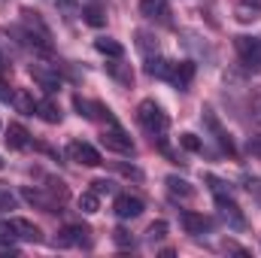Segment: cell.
Segmentation results:
<instances>
[{
  "instance_id": "obj_19",
  "label": "cell",
  "mask_w": 261,
  "mask_h": 258,
  "mask_svg": "<svg viewBox=\"0 0 261 258\" xmlns=\"http://www.w3.org/2000/svg\"><path fill=\"white\" fill-rule=\"evenodd\" d=\"M94 49L100 55H107V58H125V46L119 40H113V37H97L94 40Z\"/></svg>"
},
{
  "instance_id": "obj_5",
  "label": "cell",
  "mask_w": 261,
  "mask_h": 258,
  "mask_svg": "<svg viewBox=\"0 0 261 258\" xmlns=\"http://www.w3.org/2000/svg\"><path fill=\"white\" fill-rule=\"evenodd\" d=\"M52 246H61V249H70V246H91V228L85 225H64L58 231V237L52 240Z\"/></svg>"
},
{
  "instance_id": "obj_33",
  "label": "cell",
  "mask_w": 261,
  "mask_h": 258,
  "mask_svg": "<svg viewBox=\"0 0 261 258\" xmlns=\"http://www.w3.org/2000/svg\"><path fill=\"white\" fill-rule=\"evenodd\" d=\"M15 203H18V197L9 192V189H3V186H0V213H6V210H15Z\"/></svg>"
},
{
  "instance_id": "obj_12",
  "label": "cell",
  "mask_w": 261,
  "mask_h": 258,
  "mask_svg": "<svg viewBox=\"0 0 261 258\" xmlns=\"http://www.w3.org/2000/svg\"><path fill=\"white\" fill-rule=\"evenodd\" d=\"M113 213H116L119 219H137V216L143 213V200L134 197V194H119V197L113 200Z\"/></svg>"
},
{
  "instance_id": "obj_10",
  "label": "cell",
  "mask_w": 261,
  "mask_h": 258,
  "mask_svg": "<svg viewBox=\"0 0 261 258\" xmlns=\"http://www.w3.org/2000/svg\"><path fill=\"white\" fill-rule=\"evenodd\" d=\"M192 79H195V64H192V61H170V64H167L164 82H170V85H176L179 91H186V88L192 85Z\"/></svg>"
},
{
  "instance_id": "obj_4",
  "label": "cell",
  "mask_w": 261,
  "mask_h": 258,
  "mask_svg": "<svg viewBox=\"0 0 261 258\" xmlns=\"http://www.w3.org/2000/svg\"><path fill=\"white\" fill-rule=\"evenodd\" d=\"M200 119H203V125L210 128V134L216 137V143L222 146V152H228V155L234 158V155H237V149H234V140H231V134L225 131L222 119L216 116V110H213V107H203V110H200Z\"/></svg>"
},
{
  "instance_id": "obj_37",
  "label": "cell",
  "mask_w": 261,
  "mask_h": 258,
  "mask_svg": "<svg viewBox=\"0 0 261 258\" xmlns=\"http://www.w3.org/2000/svg\"><path fill=\"white\" fill-rule=\"evenodd\" d=\"M249 152L255 158H261V137H249Z\"/></svg>"
},
{
  "instance_id": "obj_6",
  "label": "cell",
  "mask_w": 261,
  "mask_h": 258,
  "mask_svg": "<svg viewBox=\"0 0 261 258\" xmlns=\"http://www.w3.org/2000/svg\"><path fill=\"white\" fill-rule=\"evenodd\" d=\"M21 197H24L31 207L43 210V213H58V210H61V200L49 192V189H43V186H24V189H21Z\"/></svg>"
},
{
  "instance_id": "obj_42",
  "label": "cell",
  "mask_w": 261,
  "mask_h": 258,
  "mask_svg": "<svg viewBox=\"0 0 261 258\" xmlns=\"http://www.w3.org/2000/svg\"><path fill=\"white\" fill-rule=\"evenodd\" d=\"M0 167H3V158H0Z\"/></svg>"
},
{
  "instance_id": "obj_31",
  "label": "cell",
  "mask_w": 261,
  "mask_h": 258,
  "mask_svg": "<svg viewBox=\"0 0 261 258\" xmlns=\"http://www.w3.org/2000/svg\"><path fill=\"white\" fill-rule=\"evenodd\" d=\"M146 234H149V240H152V243H155V240H164V237H167V222H161V219H158V222H152Z\"/></svg>"
},
{
  "instance_id": "obj_35",
  "label": "cell",
  "mask_w": 261,
  "mask_h": 258,
  "mask_svg": "<svg viewBox=\"0 0 261 258\" xmlns=\"http://www.w3.org/2000/svg\"><path fill=\"white\" fill-rule=\"evenodd\" d=\"M249 110H252V119L261 125V88L252 91V100H249Z\"/></svg>"
},
{
  "instance_id": "obj_21",
  "label": "cell",
  "mask_w": 261,
  "mask_h": 258,
  "mask_svg": "<svg viewBox=\"0 0 261 258\" xmlns=\"http://www.w3.org/2000/svg\"><path fill=\"white\" fill-rule=\"evenodd\" d=\"M134 37H137V49H140V52H143L146 58L158 55V40H155V37H152L149 31H137Z\"/></svg>"
},
{
  "instance_id": "obj_24",
  "label": "cell",
  "mask_w": 261,
  "mask_h": 258,
  "mask_svg": "<svg viewBox=\"0 0 261 258\" xmlns=\"http://www.w3.org/2000/svg\"><path fill=\"white\" fill-rule=\"evenodd\" d=\"M12 104H15V110H18V113H24V116H37V100H34L28 91L12 94Z\"/></svg>"
},
{
  "instance_id": "obj_18",
  "label": "cell",
  "mask_w": 261,
  "mask_h": 258,
  "mask_svg": "<svg viewBox=\"0 0 261 258\" xmlns=\"http://www.w3.org/2000/svg\"><path fill=\"white\" fill-rule=\"evenodd\" d=\"M6 146L9 149H28L31 146V134L24 125H9L6 128Z\"/></svg>"
},
{
  "instance_id": "obj_7",
  "label": "cell",
  "mask_w": 261,
  "mask_h": 258,
  "mask_svg": "<svg viewBox=\"0 0 261 258\" xmlns=\"http://www.w3.org/2000/svg\"><path fill=\"white\" fill-rule=\"evenodd\" d=\"M67 155H70V161H76V164H82V167H97V164H103L100 152H97L91 143H85V140H70V143H67Z\"/></svg>"
},
{
  "instance_id": "obj_16",
  "label": "cell",
  "mask_w": 261,
  "mask_h": 258,
  "mask_svg": "<svg viewBox=\"0 0 261 258\" xmlns=\"http://www.w3.org/2000/svg\"><path fill=\"white\" fill-rule=\"evenodd\" d=\"M37 116L46 122V125H58L61 119H64V113H61V107L52 100V97H46V100H37Z\"/></svg>"
},
{
  "instance_id": "obj_17",
  "label": "cell",
  "mask_w": 261,
  "mask_h": 258,
  "mask_svg": "<svg viewBox=\"0 0 261 258\" xmlns=\"http://www.w3.org/2000/svg\"><path fill=\"white\" fill-rule=\"evenodd\" d=\"M140 15L146 18H158V21H170V9H167V0H140Z\"/></svg>"
},
{
  "instance_id": "obj_25",
  "label": "cell",
  "mask_w": 261,
  "mask_h": 258,
  "mask_svg": "<svg viewBox=\"0 0 261 258\" xmlns=\"http://www.w3.org/2000/svg\"><path fill=\"white\" fill-rule=\"evenodd\" d=\"M113 167L122 173V176H128V179H134V183H143L146 179V173L137 167V164H125V161H113Z\"/></svg>"
},
{
  "instance_id": "obj_34",
  "label": "cell",
  "mask_w": 261,
  "mask_h": 258,
  "mask_svg": "<svg viewBox=\"0 0 261 258\" xmlns=\"http://www.w3.org/2000/svg\"><path fill=\"white\" fill-rule=\"evenodd\" d=\"M91 192L113 194V192H116V183H113V179H107V176H100V179H94V183H91Z\"/></svg>"
},
{
  "instance_id": "obj_22",
  "label": "cell",
  "mask_w": 261,
  "mask_h": 258,
  "mask_svg": "<svg viewBox=\"0 0 261 258\" xmlns=\"http://www.w3.org/2000/svg\"><path fill=\"white\" fill-rule=\"evenodd\" d=\"M167 192L173 194V197H195L192 183H186L182 176H167Z\"/></svg>"
},
{
  "instance_id": "obj_20",
  "label": "cell",
  "mask_w": 261,
  "mask_h": 258,
  "mask_svg": "<svg viewBox=\"0 0 261 258\" xmlns=\"http://www.w3.org/2000/svg\"><path fill=\"white\" fill-rule=\"evenodd\" d=\"M15 231L9 222H0V255H18V246H15Z\"/></svg>"
},
{
  "instance_id": "obj_14",
  "label": "cell",
  "mask_w": 261,
  "mask_h": 258,
  "mask_svg": "<svg viewBox=\"0 0 261 258\" xmlns=\"http://www.w3.org/2000/svg\"><path fill=\"white\" fill-rule=\"evenodd\" d=\"M9 225H12L15 237L24 240V243H40V240H43V231H40L31 219H9Z\"/></svg>"
},
{
  "instance_id": "obj_15",
  "label": "cell",
  "mask_w": 261,
  "mask_h": 258,
  "mask_svg": "<svg viewBox=\"0 0 261 258\" xmlns=\"http://www.w3.org/2000/svg\"><path fill=\"white\" fill-rule=\"evenodd\" d=\"M103 67H107V73H110L119 85H125V88L134 85V70H130V64H122V58H113L110 64H103Z\"/></svg>"
},
{
  "instance_id": "obj_30",
  "label": "cell",
  "mask_w": 261,
  "mask_h": 258,
  "mask_svg": "<svg viewBox=\"0 0 261 258\" xmlns=\"http://www.w3.org/2000/svg\"><path fill=\"white\" fill-rule=\"evenodd\" d=\"M179 146L189 152H203V140L197 134H179Z\"/></svg>"
},
{
  "instance_id": "obj_43",
  "label": "cell",
  "mask_w": 261,
  "mask_h": 258,
  "mask_svg": "<svg viewBox=\"0 0 261 258\" xmlns=\"http://www.w3.org/2000/svg\"><path fill=\"white\" fill-rule=\"evenodd\" d=\"M0 3H3V0H0Z\"/></svg>"
},
{
  "instance_id": "obj_23",
  "label": "cell",
  "mask_w": 261,
  "mask_h": 258,
  "mask_svg": "<svg viewBox=\"0 0 261 258\" xmlns=\"http://www.w3.org/2000/svg\"><path fill=\"white\" fill-rule=\"evenodd\" d=\"M82 18H85L91 28H103V24H107V15H103V9H100L97 3H85V6H82Z\"/></svg>"
},
{
  "instance_id": "obj_11",
  "label": "cell",
  "mask_w": 261,
  "mask_h": 258,
  "mask_svg": "<svg viewBox=\"0 0 261 258\" xmlns=\"http://www.w3.org/2000/svg\"><path fill=\"white\" fill-rule=\"evenodd\" d=\"M31 79H34L40 88H46L49 94L61 91V85H64V79L58 76V70H52V67H46V64H31Z\"/></svg>"
},
{
  "instance_id": "obj_36",
  "label": "cell",
  "mask_w": 261,
  "mask_h": 258,
  "mask_svg": "<svg viewBox=\"0 0 261 258\" xmlns=\"http://www.w3.org/2000/svg\"><path fill=\"white\" fill-rule=\"evenodd\" d=\"M222 249H225V252H234V255H240V258L249 255V252H246V249H243L240 243H234V240H225V243H222Z\"/></svg>"
},
{
  "instance_id": "obj_28",
  "label": "cell",
  "mask_w": 261,
  "mask_h": 258,
  "mask_svg": "<svg viewBox=\"0 0 261 258\" xmlns=\"http://www.w3.org/2000/svg\"><path fill=\"white\" fill-rule=\"evenodd\" d=\"M258 6H252V3H243V6H237L234 9V15H237V21H243V24H249V21H255L258 18Z\"/></svg>"
},
{
  "instance_id": "obj_32",
  "label": "cell",
  "mask_w": 261,
  "mask_h": 258,
  "mask_svg": "<svg viewBox=\"0 0 261 258\" xmlns=\"http://www.w3.org/2000/svg\"><path fill=\"white\" fill-rule=\"evenodd\" d=\"M113 243L122 246V249H130L134 246V237H130V231H125V228H116L113 231Z\"/></svg>"
},
{
  "instance_id": "obj_29",
  "label": "cell",
  "mask_w": 261,
  "mask_h": 258,
  "mask_svg": "<svg viewBox=\"0 0 261 258\" xmlns=\"http://www.w3.org/2000/svg\"><path fill=\"white\" fill-rule=\"evenodd\" d=\"M203 183L210 186V192H213V197H216V194H231V186H228L225 179L213 176V173H206V176H203Z\"/></svg>"
},
{
  "instance_id": "obj_39",
  "label": "cell",
  "mask_w": 261,
  "mask_h": 258,
  "mask_svg": "<svg viewBox=\"0 0 261 258\" xmlns=\"http://www.w3.org/2000/svg\"><path fill=\"white\" fill-rule=\"evenodd\" d=\"M0 100H12V94H9V91H6L3 85H0Z\"/></svg>"
},
{
  "instance_id": "obj_8",
  "label": "cell",
  "mask_w": 261,
  "mask_h": 258,
  "mask_svg": "<svg viewBox=\"0 0 261 258\" xmlns=\"http://www.w3.org/2000/svg\"><path fill=\"white\" fill-rule=\"evenodd\" d=\"M100 143L110 149V152H119V155H134V140H130L119 125H110V128L100 134Z\"/></svg>"
},
{
  "instance_id": "obj_41",
  "label": "cell",
  "mask_w": 261,
  "mask_h": 258,
  "mask_svg": "<svg viewBox=\"0 0 261 258\" xmlns=\"http://www.w3.org/2000/svg\"><path fill=\"white\" fill-rule=\"evenodd\" d=\"M3 64H6V61H3V55H0V70H3Z\"/></svg>"
},
{
  "instance_id": "obj_26",
  "label": "cell",
  "mask_w": 261,
  "mask_h": 258,
  "mask_svg": "<svg viewBox=\"0 0 261 258\" xmlns=\"http://www.w3.org/2000/svg\"><path fill=\"white\" fill-rule=\"evenodd\" d=\"M97 207H100V194L97 192H82L79 194V210H82V213H97Z\"/></svg>"
},
{
  "instance_id": "obj_27",
  "label": "cell",
  "mask_w": 261,
  "mask_h": 258,
  "mask_svg": "<svg viewBox=\"0 0 261 258\" xmlns=\"http://www.w3.org/2000/svg\"><path fill=\"white\" fill-rule=\"evenodd\" d=\"M73 110H76L82 119H88V122L94 119V104H91V100H85L82 94H76V97H73Z\"/></svg>"
},
{
  "instance_id": "obj_1",
  "label": "cell",
  "mask_w": 261,
  "mask_h": 258,
  "mask_svg": "<svg viewBox=\"0 0 261 258\" xmlns=\"http://www.w3.org/2000/svg\"><path fill=\"white\" fill-rule=\"evenodd\" d=\"M12 34L21 37L24 46L40 49V52H52V31L46 28V21L40 18V12L34 9H21V28H12Z\"/></svg>"
},
{
  "instance_id": "obj_3",
  "label": "cell",
  "mask_w": 261,
  "mask_h": 258,
  "mask_svg": "<svg viewBox=\"0 0 261 258\" xmlns=\"http://www.w3.org/2000/svg\"><path fill=\"white\" fill-rule=\"evenodd\" d=\"M234 49L246 73H261V37H237Z\"/></svg>"
},
{
  "instance_id": "obj_38",
  "label": "cell",
  "mask_w": 261,
  "mask_h": 258,
  "mask_svg": "<svg viewBox=\"0 0 261 258\" xmlns=\"http://www.w3.org/2000/svg\"><path fill=\"white\" fill-rule=\"evenodd\" d=\"M61 9H64L67 15H70V12L76 9V0H61Z\"/></svg>"
},
{
  "instance_id": "obj_9",
  "label": "cell",
  "mask_w": 261,
  "mask_h": 258,
  "mask_svg": "<svg viewBox=\"0 0 261 258\" xmlns=\"http://www.w3.org/2000/svg\"><path fill=\"white\" fill-rule=\"evenodd\" d=\"M216 207H219L222 219H225L234 231H243V228H246V219H243V213H240V207H237V200H234L231 194H216Z\"/></svg>"
},
{
  "instance_id": "obj_40",
  "label": "cell",
  "mask_w": 261,
  "mask_h": 258,
  "mask_svg": "<svg viewBox=\"0 0 261 258\" xmlns=\"http://www.w3.org/2000/svg\"><path fill=\"white\" fill-rule=\"evenodd\" d=\"M246 3H252V6H258L261 9V0H246Z\"/></svg>"
},
{
  "instance_id": "obj_2",
  "label": "cell",
  "mask_w": 261,
  "mask_h": 258,
  "mask_svg": "<svg viewBox=\"0 0 261 258\" xmlns=\"http://www.w3.org/2000/svg\"><path fill=\"white\" fill-rule=\"evenodd\" d=\"M137 122L143 125L146 134H152V137H161L167 125H170V119H167V113L161 110V104H155L152 97H146V100H140V107H137Z\"/></svg>"
},
{
  "instance_id": "obj_13",
  "label": "cell",
  "mask_w": 261,
  "mask_h": 258,
  "mask_svg": "<svg viewBox=\"0 0 261 258\" xmlns=\"http://www.w3.org/2000/svg\"><path fill=\"white\" fill-rule=\"evenodd\" d=\"M179 222L189 234H203V231H213V219H206L203 213H192V210H182L179 213Z\"/></svg>"
}]
</instances>
